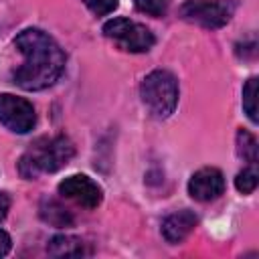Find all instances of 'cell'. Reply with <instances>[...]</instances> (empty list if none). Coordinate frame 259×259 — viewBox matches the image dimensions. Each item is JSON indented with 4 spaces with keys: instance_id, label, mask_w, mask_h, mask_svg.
Returning a JSON list of instances; mask_svg holds the SVG:
<instances>
[{
    "instance_id": "1",
    "label": "cell",
    "mask_w": 259,
    "mask_h": 259,
    "mask_svg": "<svg viewBox=\"0 0 259 259\" xmlns=\"http://www.w3.org/2000/svg\"><path fill=\"white\" fill-rule=\"evenodd\" d=\"M14 47L22 55V65L14 71L12 81L24 91H40L59 81L67 57L53 36L40 28H24L16 34Z\"/></svg>"
},
{
    "instance_id": "2",
    "label": "cell",
    "mask_w": 259,
    "mask_h": 259,
    "mask_svg": "<svg viewBox=\"0 0 259 259\" xmlns=\"http://www.w3.org/2000/svg\"><path fill=\"white\" fill-rule=\"evenodd\" d=\"M75 156V146L67 136H53L36 140L20 158L18 172L32 180L40 172H57L71 162Z\"/></svg>"
},
{
    "instance_id": "3",
    "label": "cell",
    "mask_w": 259,
    "mask_h": 259,
    "mask_svg": "<svg viewBox=\"0 0 259 259\" xmlns=\"http://www.w3.org/2000/svg\"><path fill=\"white\" fill-rule=\"evenodd\" d=\"M140 95L148 111L164 119L174 113L178 105V81L176 77L166 69H156L148 73L140 85Z\"/></svg>"
},
{
    "instance_id": "4",
    "label": "cell",
    "mask_w": 259,
    "mask_h": 259,
    "mask_svg": "<svg viewBox=\"0 0 259 259\" xmlns=\"http://www.w3.org/2000/svg\"><path fill=\"white\" fill-rule=\"evenodd\" d=\"M103 34L111 38L121 51L127 53H148L156 42L152 30L146 24H140L123 16L107 20L103 24Z\"/></svg>"
},
{
    "instance_id": "5",
    "label": "cell",
    "mask_w": 259,
    "mask_h": 259,
    "mask_svg": "<svg viewBox=\"0 0 259 259\" xmlns=\"http://www.w3.org/2000/svg\"><path fill=\"white\" fill-rule=\"evenodd\" d=\"M235 8V0H186L178 12L186 22L204 28H221L233 18Z\"/></svg>"
},
{
    "instance_id": "6",
    "label": "cell",
    "mask_w": 259,
    "mask_h": 259,
    "mask_svg": "<svg viewBox=\"0 0 259 259\" xmlns=\"http://www.w3.org/2000/svg\"><path fill=\"white\" fill-rule=\"evenodd\" d=\"M0 123L14 134H28L36 123L32 103L12 93H0Z\"/></svg>"
},
{
    "instance_id": "7",
    "label": "cell",
    "mask_w": 259,
    "mask_h": 259,
    "mask_svg": "<svg viewBox=\"0 0 259 259\" xmlns=\"http://www.w3.org/2000/svg\"><path fill=\"white\" fill-rule=\"evenodd\" d=\"M59 194L85 206V208H97L103 198L101 186L91 180L85 174H73L59 182Z\"/></svg>"
},
{
    "instance_id": "8",
    "label": "cell",
    "mask_w": 259,
    "mask_h": 259,
    "mask_svg": "<svg viewBox=\"0 0 259 259\" xmlns=\"http://www.w3.org/2000/svg\"><path fill=\"white\" fill-rule=\"evenodd\" d=\"M225 192V176L219 168L206 166L192 174L188 180V194L198 202H210Z\"/></svg>"
},
{
    "instance_id": "9",
    "label": "cell",
    "mask_w": 259,
    "mask_h": 259,
    "mask_svg": "<svg viewBox=\"0 0 259 259\" xmlns=\"http://www.w3.org/2000/svg\"><path fill=\"white\" fill-rule=\"evenodd\" d=\"M196 223H198V217L188 208L172 212L162 223V235L168 243H180L194 231Z\"/></svg>"
},
{
    "instance_id": "10",
    "label": "cell",
    "mask_w": 259,
    "mask_h": 259,
    "mask_svg": "<svg viewBox=\"0 0 259 259\" xmlns=\"http://www.w3.org/2000/svg\"><path fill=\"white\" fill-rule=\"evenodd\" d=\"M47 253L53 257H81V255H87L89 249H87V243H83L79 237L57 235L49 241Z\"/></svg>"
},
{
    "instance_id": "11",
    "label": "cell",
    "mask_w": 259,
    "mask_h": 259,
    "mask_svg": "<svg viewBox=\"0 0 259 259\" xmlns=\"http://www.w3.org/2000/svg\"><path fill=\"white\" fill-rule=\"evenodd\" d=\"M38 214H40V219H42L45 223H49L51 227H59V229L71 227V225L75 223L73 214H71L57 198H49V196H45V198L40 200V204H38Z\"/></svg>"
},
{
    "instance_id": "12",
    "label": "cell",
    "mask_w": 259,
    "mask_h": 259,
    "mask_svg": "<svg viewBox=\"0 0 259 259\" xmlns=\"http://www.w3.org/2000/svg\"><path fill=\"white\" fill-rule=\"evenodd\" d=\"M237 152L245 162L257 164L259 146H257V140H255V136L251 132H247V130H239L237 132Z\"/></svg>"
},
{
    "instance_id": "13",
    "label": "cell",
    "mask_w": 259,
    "mask_h": 259,
    "mask_svg": "<svg viewBox=\"0 0 259 259\" xmlns=\"http://www.w3.org/2000/svg\"><path fill=\"white\" fill-rule=\"evenodd\" d=\"M257 77H251L243 87V109L253 123L257 121Z\"/></svg>"
},
{
    "instance_id": "14",
    "label": "cell",
    "mask_w": 259,
    "mask_h": 259,
    "mask_svg": "<svg viewBox=\"0 0 259 259\" xmlns=\"http://www.w3.org/2000/svg\"><path fill=\"white\" fill-rule=\"evenodd\" d=\"M257 184H259V172H257L255 164H249L247 168H243L235 178V186L243 194H251L257 188Z\"/></svg>"
},
{
    "instance_id": "15",
    "label": "cell",
    "mask_w": 259,
    "mask_h": 259,
    "mask_svg": "<svg viewBox=\"0 0 259 259\" xmlns=\"http://www.w3.org/2000/svg\"><path fill=\"white\" fill-rule=\"evenodd\" d=\"M136 8L148 16H164L168 10V0H136Z\"/></svg>"
},
{
    "instance_id": "16",
    "label": "cell",
    "mask_w": 259,
    "mask_h": 259,
    "mask_svg": "<svg viewBox=\"0 0 259 259\" xmlns=\"http://www.w3.org/2000/svg\"><path fill=\"white\" fill-rule=\"evenodd\" d=\"M83 4L95 14V16H105L117 8V0H83Z\"/></svg>"
},
{
    "instance_id": "17",
    "label": "cell",
    "mask_w": 259,
    "mask_h": 259,
    "mask_svg": "<svg viewBox=\"0 0 259 259\" xmlns=\"http://www.w3.org/2000/svg\"><path fill=\"white\" fill-rule=\"evenodd\" d=\"M12 247V241H10V235L6 231L0 229V257H4Z\"/></svg>"
},
{
    "instance_id": "18",
    "label": "cell",
    "mask_w": 259,
    "mask_h": 259,
    "mask_svg": "<svg viewBox=\"0 0 259 259\" xmlns=\"http://www.w3.org/2000/svg\"><path fill=\"white\" fill-rule=\"evenodd\" d=\"M8 210H10V196L8 192H0V221L6 219Z\"/></svg>"
}]
</instances>
